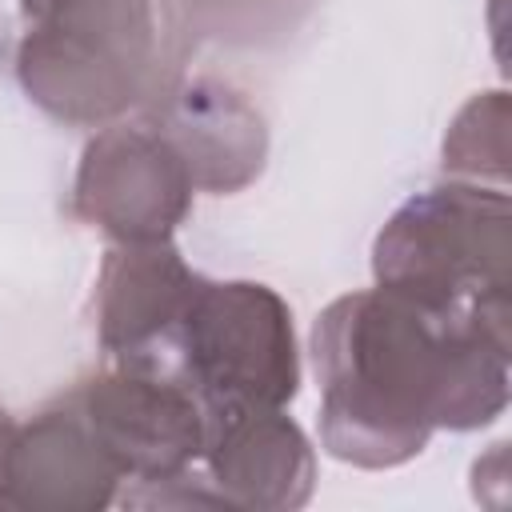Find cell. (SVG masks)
<instances>
[{"label":"cell","mask_w":512,"mask_h":512,"mask_svg":"<svg viewBox=\"0 0 512 512\" xmlns=\"http://www.w3.org/2000/svg\"><path fill=\"white\" fill-rule=\"evenodd\" d=\"M164 372L184 380L204 412L288 408L300 392L292 308L260 280L200 276L172 332Z\"/></svg>","instance_id":"obj_4"},{"label":"cell","mask_w":512,"mask_h":512,"mask_svg":"<svg viewBox=\"0 0 512 512\" xmlns=\"http://www.w3.org/2000/svg\"><path fill=\"white\" fill-rule=\"evenodd\" d=\"M152 128L184 160L192 188L232 196L248 188L268 160V124L256 104L216 76H192L152 96Z\"/></svg>","instance_id":"obj_9"},{"label":"cell","mask_w":512,"mask_h":512,"mask_svg":"<svg viewBox=\"0 0 512 512\" xmlns=\"http://www.w3.org/2000/svg\"><path fill=\"white\" fill-rule=\"evenodd\" d=\"M168 28L172 64L184 60L188 48L200 44H232V48H268L288 40L312 0H160Z\"/></svg>","instance_id":"obj_11"},{"label":"cell","mask_w":512,"mask_h":512,"mask_svg":"<svg viewBox=\"0 0 512 512\" xmlns=\"http://www.w3.org/2000/svg\"><path fill=\"white\" fill-rule=\"evenodd\" d=\"M320 444L352 468H400L432 432H476L508 408L512 332L392 288L336 296L308 336Z\"/></svg>","instance_id":"obj_1"},{"label":"cell","mask_w":512,"mask_h":512,"mask_svg":"<svg viewBox=\"0 0 512 512\" xmlns=\"http://www.w3.org/2000/svg\"><path fill=\"white\" fill-rule=\"evenodd\" d=\"M508 124H512V104L504 88L476 92L456 120L444 132V172L468 184H488L504 188L508 184Z\"/></svg>","instance_id":"obj_12"},{"label":"cell","mask_w":512,"mask_h":512,"mask_svg":"<svg viewBox=\"0 0 512 512\" xmlns=\"http://www.w3.org/2000/svg\"><path fill=\"white\" fill-rule=\"evenodd\" d=\"M120 480L72 396L12 424L0 452L4 512H100L116 500Z\"/></svg>","instance_id":"obj_7"},{"label":"cell","mask_w":512,"mask_h":512,"mask_svg":"<svg viewBox=\"0 0 512 512\" xmlns=\"http://www.w3.org/2000/svg\"><path fill=\"white\" fill-rule=\"evenodd\" d=\"M192 192L184 160L152 124H112L80 152L72 208L112 244H152L188 220Z\"/></svg>","instance_id":"obj_5"},{"label":"cell","mask_w":512,"mask_h":512,"mask_svg":"<svg viewBox=\"0 0 512 512\" xmlns=\"http://www.w3.org/2000/svg\"><path fill=\"white\" fill-rule=\"evenodd\" d=\"M16 80L64 124H112L164 88L152 0H20Z\"/></svg>","instance_id":"obj_3"},{"label":"cell","mask_w":512,"mask_h":512,"mask_svg":"<svg viewBox=\"0 0 512 512\" xmlns=\"http://www.w3.org/2000/svg\"><path fill=\"white\" fill-rule=\"evenodd\" d=\"M200 284L172 240L116 244L96 276V336L116 364L164 372L172 332Z\"/></svg>","instance_id":"obj_10"},{"label":"cell","mask_w":512,"mask_h":512,"mask_svg":"<svg viewBox=\"0 0 512 512\" xmlns=\"http://www.w3.org/2000/svg\"><path fill=\"white\" fill-rule=\"evenodd\" d=\"M124 480L160 484L204 452V408L184 380L148 364H116L72 392Z\"/></svg>","instance_id":"obj_6"},{"label":"cell","mask_w":512,"mask_h":512,"mask_svg":"<svg viewBox=\"0 0 512 512\" xmlns=\"http://www.w3.org/2000/svg\"><path fill=\"white\" fill-rule=\"evenodd\" d=\"M200 460L224 508L292 512L304 508L316 488V452L284 408L204 412Z\"/></svg>","instance_id":"obj_8"},{"label":"cell","mask_w":512,"mask_h":512,"mask_svg":"<svg viewBox=\"0 0 512 512\" xmlns=\"http://www.w3.org/2000/svg\"><path fill=\"white\" fill-rule=\"evenodd\" d=\"M8 432H12V420H8V412L0 408V452H4V444H8Z\"/></svg>","instance_id":"obj_13"},{"label":"cell","mask_w":512,"mask_h":512,"mask_svg":"<svg viewBox=\"0 0 512 512\" xmlns=\"http://www.w3.org/2000/svg\"><path fill=\"white\" fill-rule=\"evenodd\" d=\"M372 276L412 304L512 332L508 192L468 180L416 192L376 232Z\"/></svg>","instance_id":"obj_2"}]
</instances>
